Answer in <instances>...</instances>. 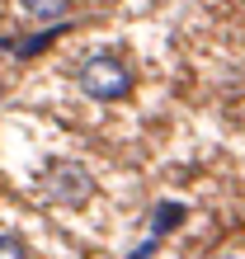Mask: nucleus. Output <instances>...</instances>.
Returning <instances> with one entry per match:
<instances>
[{
	"mask_svg": "<svg viewBox=\"0 0 245 259\" xmlns=\"http://www.w3.org/2000/svg\"><path fill=\"white\" fill-rule=\"evenodd\" d=\"M75 85L85 90L90 99L99 104H113V99H128L132 95V71L118 62V57H85L80 66H75Z\"/></svg>",
	"mask_w": 245,
	"mask_h": 259,
	"instance_id": "nucleus-1",
	"label": "nucleus"
},
{
	"mask_svg": "<svg viewBox=\"0 0 245 259\" xmlns=\"http://www.w3.org/2000/svg\"><path fill=\"white\" fill-rule=\"evenodd\" d=\"M90 193V175L80 165H52L48 170V198L52 203H85Z\"/></svg>",
	"mask_w": 245,
	"mask_h": 259,
	"instance_id": "nucleus-2",
	"label": "nucleus"
},
{
	"mask_svg": "<svg viewBox=\"0 0 245 259\" xmlns=\"http://www.w3.org/2000/svg\"><path fill=\"white\" fill-rule=\"evenodd\" d=\"M66 28H71V24H57V28H43V33H33L28 42H10V38H5V57H38L43 48H52V42H57L61 33H66Z\"/></svg>",
	"mask_w": 245,
	"mask_h": 259,
	"instance_id": "nucleus-3",
	"label": "nucleus"
},
{
	"mask_svg": "<svg viewBox=\"0 0 245 259\" xmlns=\"http://www.w3.org/2000/svg\"><path fill=\"white\" fill-rule=\"evenodd\" d=\"M184 212H189V207H184V203H156V207H151V236H165V231H175V226L184 222Z\"/></svg>",
	"mask_w": 245,
	"mask_h": 259,
	"instance_id": "nucleus-4",
	"label": "nucleus"
},
{
	"mask_svg": "<svg viewBox=\"0 0 245 259\" xmlns=\"http://www.w3.org/2000/svg\"><path fill=\"white\" fill-rule=\"evenodd\" d=\"M71 0H19L24 14H33V19H57V14H66Z\"/></svg>",
	"mask_w": 245,
	"mask_h": 259,
	"instance_id": "nucleus-5",
	"label": "nucleus"
},
{
	"mask_svg": "<svg viewBox=\"0 0 245 259\" xmlns=\"http://www.w3.org/2000/svg\"><path fill=\"white\" fill-rule=\"evenodd\" d=\"M0 259H24V245H19V236H14V231L0 236Z\"/></svg>",
	"mask_w": 245,
	"mask_h": 259,
	"instance_id": "nucleus-6",
	"label": "nucleus"
},
{
	"mask_svg": "<svg viewBox=\"0 0 245 259\" xmlns=\"http://www.w3.org/2000/svg\"><path fill=\"white\" fill-rule=\"evenodd\" d=\"M151 254H156V236H151V240H142V245H137L128 259H151Z\"/></svg>",
	"mask_w": 245,
	"mask_h": 259,
	"instance_id": "nucleus-7",
	"label": "nucleus"
},
{
	"mask_svg": "<svg viewBox=\"0 0 245 259\" xmlns=\"http://www.w3.org/2000/svg\"><path fill=\"white\" fill-rule=\"evenodd\" d=\"M217 259H245V250H222Z\"/></svg>",
	"mask_w": 245,
	"mask_h": 259,
	"instance_id": "nucleus-8",
	"label": "nucleus"
}]
</instances>
